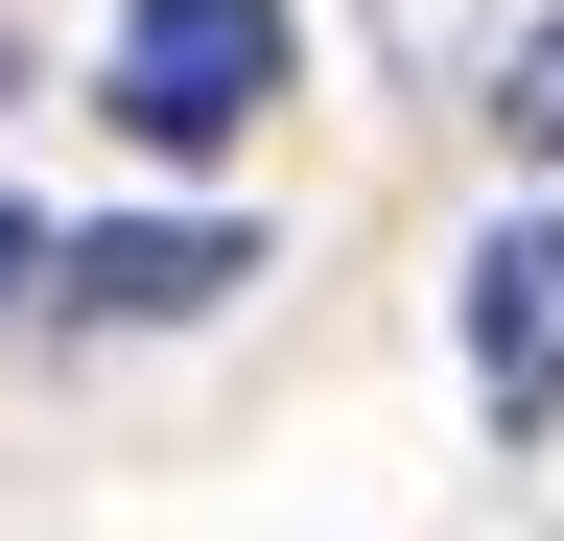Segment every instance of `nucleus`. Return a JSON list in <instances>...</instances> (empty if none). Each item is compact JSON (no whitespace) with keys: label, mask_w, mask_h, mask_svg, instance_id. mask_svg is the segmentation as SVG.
Wrapping results in <instances>:
<instances>
[{"label":"nucleus","mask_w":564,"mask_h":541,"mask_svg":"<svg viewBox=\"0 0 564 541\" xmlns=\"http://www.w3.org/2000/svg\"><path fill=\"white\" fill-rule=\"evenodd\" d=\"M47 283L95 306V329H188V306H236V283H259V236H236V213H118V236H70Z\"/></svg>","instance_id":"nucleus-3"},{"label":"nucleus","mask_w":564,"mask_h":541,"mask_svg":"<svg viewBox=\"0 0 564 541\" xmlns=\"http://www.w3.org/2000/svg\"><path fill=\"white\" fill-rule=\"evenodd\" d=\"M447 329H470V400L541 447V424H564V213H494L470 283H447Z\"/></svg>","instance_id":"nucleus-2"},{"label":"nucleus","mask_w":564,"mask_h":541,"mask_svg":"<svg viewBox=\"0 0 564 541\" xmlns=\"http://www.w3.org/2000/svg\"><path fill=\"white\" fill-rule=\"evenodd\" d=\"M494 118H518V165H564V24H518V72H494Z\"/></svg>","instance_id":"nucleus-4"},{"label":"nucleus","mask_w":564,"mask_h":541,"mask_svg":"<svg viewBox=\"0 0 564 541\" xmlns=\"http://www.w3.org/2000/svg\"><path fill=\"white\" fill-rule=\"evenodd\" d=\"M282 72H306L282 0H118L95 118H118V142H165V165H212V142H259V118H282Z\"/></svg>","instance_id":"nucleus-1"},{"label":"nucleus","mask_w":564,"mask_h":541,"mask_svg":"<svg viewBox=\"0 0 564 541\" xmlns=\"http://www.w3.org/2000/svg\"><path fill=\"white\" fill-rule=\"evenodd\" d=\"M24 283H47V236H24V213H0V306H24Z\"/></svg>","instance_id":"nucleus-5"}]
</instances>
